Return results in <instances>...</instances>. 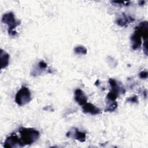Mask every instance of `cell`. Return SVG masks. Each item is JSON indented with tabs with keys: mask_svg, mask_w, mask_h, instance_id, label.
<instances>
[{
	"mask_svg": "<svg viewBox=\"0 0 148 148\" xmlns=\"http://www.w3.org/2000/svg\"><path fill=\"white\" fill-rule=\"evenodd\" d=\"M148 37V23L143 21L139 23L135 28V31L131 36L132 48L133 50L138 49L142 44V38L145 41H147Z\"/></svg>",
	"mask_w": 148,
	"mask_h": 148,
	"instance_id": "cell-1",
	"label": "cell"
},
{
	"mask_svg": "<svg viewBox=\"0 0 148 148\" xmlns=\"http://www.w3.org/2000/svg\"><path fill=\"white\" fill-rule=\"evenodd\" d=\"M20 139L24 146L29 145L34 143L39 137V132L32 128L21 127L18 131Z\"/></svg>",
	"mask_w": 148,
	"mask_h": 148,
	"instance_id": "cell-2",
	"label": "cell"
},
{
	"mask_svg": "<svg viewBox=\"0 0 148 148\" xmlns=\"http://www.w3.org/2000/svg\"><path fill=\"white\" fill-rule=\"evenodd\" d=\"M2 22L6 24L8 27V34L11 36H15L17 32L15 28L20 24V21L15 18L13 12H10L5 13L2 17Z\"/></svg>",
	"mask_w": 148,
	"mask_h": 148,
	"instance_id": "cell-3",
	"label": "cell"
},
{
	"mask_svg": "<svg viewBox=\"0 0 148 148\" xmlns=\"http://www.w3.org/2000/svg\"><path fill=\"white\" fill-rule=\"evenodd\" d=\"M31 100V94L29 88L26 86H22L17 91L15 96V102L19 106H24Z\"/></svg>",
	"mask_w": 148,
	"mask_h": 148,
	"instance_id": "cell-4",
	"label": "cell"
},
{
	"mask_svg": "<svg viewBox=\"0 0 148 148\" xmlns=\"http://www.w3.org/2000/svg\"><path fill=\"white\" fill-rule=\"evenodd\" d=\"M3 146L6 148H13V147H21L24 146L20 138H18V136L16 134H12L8 136Z\"/></svg>",
	"mask_w": 148,
	"mask_h": 148,
	"instance_id": "cell-5",
	"label": "cell"
},
{
	"mask_svg": "<svg viewBox=\"0 0 148 148\" xmlns=\"http://www.w3.org/2000/svg\"><path fill=\"white\" fill-rule=\"evenodd\" d=\"M67 136L77 140L81 142H84L86 140V135L85 132L80 131L76 128H71L66 134Z\"/></svg>",
	"mask_w": 148,
	"mask_h": 148,
	"instance_id": "cell-6",
	"label": "cell"
},
{
	"mask_svg": "<svg viewBox=\"0 0 148 148\" xmlns=\"http://www.w3.org/2000/svg\"><path fill=\"white\" fill-rule=\"evenodd\" d=\"M82 110L85 113H90L92 115L98 114L100 113V109L95 106L92 103L86 102L84 105L82 106Z\"/></svg>",
	"mask_w": 148,
	"mask_h": 148,
	"instance_id": "cell-7",
	"label": "cell"
},
{
	"mask_svg": "<svg viewBox=\"0 0 148 148\" xmlns=\"http://www.w3.org/2000/svg\"><path fill=\"white\" fill-rule=\"evenodd\" d=\"M74 98L76 102L80 106H83L86 102H87V98L86 95L84 94V92L80 89L77 88L75 91Z\"/></svg>",
	"mask_w": 148,
	"mask_h": 148,
	"instance_id": "cell-8",
	"label": "cell"
},
{
	"mask_svg": "<svg viewBox=\"0 0 148 148\" xmlns=\"http://www.w3.org/2000/svg\"><path fill=\"white\" fill-rule=\"evenodd\" d=\"M135 21V19L130 16H127L125 14H123L122 16L117 18L116 23L120 27H127L129 24Z\"/></svg>",
	"mask_w": 148,
	"mask_h": 148,
	"instance_id": "cell-9",
	"label": "cell"
},
{
	"mask_svg": "<svg viewBox=\"0 0 148 148\" xmlns=\"http://www.w3.org/2000/svg\"><path fill=\"white\" fill-rule=\"evenodd\" d=\"M0 60L1 69L6 68L9 63V55L2 49H1Z\"/></svg>",
	"mask_w": 148,
	"mask_h": 148,
	"instance_id": "cell-10",
	"label": "cell"
},
{
	"mask_svg": "<svg viewBox=\"0 0 148 148\" xmlns=\"http://www.w3.org/2000/svg\"><path fill=\"white\" fill-rule=\"evenodd\" d=\"M119 92H116V91H114L111 90L108 94L106 96V98H107V102H113L115 101L116 98L118 97L119 95Z\"/></svg>",
	"mask_w": 148,
	"mask_h": 148,
	"instance_id": "cell-11",
	"label": "cell"
},
{
	"mask_svg": "<svg viewBox=\"0 0 148 148\" xmlns=\"http://www.w3.org/2000/svg\"><path fill=\"white\" fill-rule=\"evenodd\" d=\"M74 51L78 55H85L87 54V50L83 46H77L74 49Z\"/></svg>",
	"mask_w": 148,
	"mask_h": 148,
	"instance_id": "cell-12",
	"label": "cell"
},
{
	"mask_svg": "<svg viewBox=\"0 0 148 148\" xmlns=\"http://www.w3.org/2000/svg\"><path fill=\"white\" fill-rule=\"evenodd\" d=\"M108 106L105 109V112H113L117 107V103L116 101L108 102Z\"/></svg>",
	"mask_w": 148,
	"mask_h": 148,
	"instance_id": "cell-13",
	"label": "cell"
},
{
	"mask_svg": "<svg viewBox=\"0 0 148 148\" xmlns=\"http://www.w3.org/2000/svg\"><path fill=\"white\" fill-rule=\"evenodd\" d=\"M38 67L39 69H40V71H43L46 69L47 67V64L43 61H40L38 64Z\"/></svg>",
	"mask_w": 148,
	"mask_h": 148,
	"instance_id": "cell-14",
	"label": "cell"
},
{
	"mask_svg": "<svg viewBox=\"0 0 148 148\" xmlns=\"http://www.w3.org/2000/svg\"><path fill=\"white\" fill-rule=\"evenodd\" d=\"M127 102H132V103H137L138 102V97L136 95H134L132 97H129L126 99Z\"/></svg>",
	"mask_w": 148,
	"mask_h": 148,
	"instance_id": "cell-15",
	"label": "cell"
},
{
	"mask_svg": "<svg viewBox=\"0 0 148 148\" xmlns=\"http://www.w3.org/2000/svg\"><path fill=\"white\" fill-rule=\"evenodd\" d=\"M148 73L147 71H142L139 73V76L142 79H146L147 77Z\"/></svg>",
	"mask_w": 148,
	"mask_h": 148,
	"instance_id": "cell-16",
	"label": "cell"
}]
</instances>
